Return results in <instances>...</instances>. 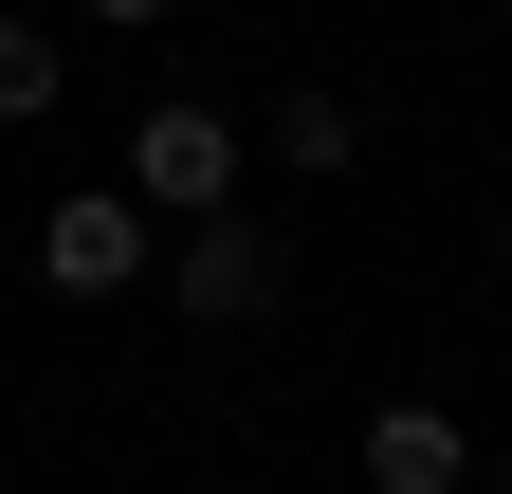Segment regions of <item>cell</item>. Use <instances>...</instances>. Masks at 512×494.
<instances>
[{
	"label": "cell",
	"mask_w": 512,
	"mask_h": 494,
	"mask_svg": "<svg viewBox=\"0 0 512 494\" xmlns=\"http://www.w3.org/2000/svg\"><path fill=\"white\" fill-rule=\"evenodd\" d=\"M128 202H147V220H220L238 202V129H220L202 92H165L147 129H128Z\"/></svg>",
	"instance_id": "6da1fadb"
},
{
	"label": "cell",
	"mask_w": 512,
	"mask_h": 494,
	"mask_svg": "<svg viewBox=\"0 0 512 494\" xmlns=\"http://www.w3.org/2000/svg\"><path fill=\"white\" fill-rule=\"evenodd\" d=\"M165 312H183V330H256V312H275V238H256L238 202H220V220H183V257H165Z\"/></svg>",
	"instance_id": "7a4b0ae2"
},
{
	"label": "cell",
	"mask_w": 512,
	"mask_h": 494,
	"mask_svg": "<svg viewBox=\"0 0 512 494\" xmlns=\"http://www.w3.org/2000/svg\"><path fill=\"white\" fill-rule=\"evenodd\" d=\"M37 275L55 293H147V202H128V183H74V202L37 220Z\"/></svg>",
	"instance_id": "3957f363"
},
{
	"label": "cell",
	"mask_w": 512,
	"mask_h": 494,
	"mask_svg": "<svg viewBox=\"0 0 512 494\" xmlns=\"http://www.w3.org/2000/svg\"><path fill=\"white\" fill-rule=\"evenodd\" d=\"M458 403H366V494H458Z\"/></svg>",
	"instance_id": "277c9868"
},
{
	"label": "cell",
	"mask_w": 512,
	"mask_h": 494,
	"mask_svg": "<svg viewBox=\"0 0 512 494\" xmlns=\"http://www.w3.org/2000/svg\"><path fill=\"white\" fill-rule=\"evenodd\" d=\"M55 92H74V55H55L37 19H0V129H37V110H55Z\"/></svg>",
	"instance_id": "5b68a950"
},
{
	"label": "cell",
	"mask_w": 512,
	"mask_h": 494,
	"mask_svg": "<svg viewBox=\"0 0 512 494\" xmlns=\"http://www.w3.org/2000/svg\"><path fill=\"white\" fill-rule=\"evenodd\" d=\"M275 147L330 183V165H366V110H348V92H293V110H275Z\"/></svg>",
	"instance_id": "8992f818"
},
{
	"label": "cell",
	"mask_w": 512,
	"mask_h": 494,
	"mask_svg": "<svg viewBox=\"0 0 512 494\" xmlns=\"http://www.w3.org/2000/svg\"><path fill=\"white\" fill-rule=\"evenodd\" d=\"M92 19H165V0H92Z\"/></svg>",
	"instance_id": "52a82bcc"
}]
</instances>
